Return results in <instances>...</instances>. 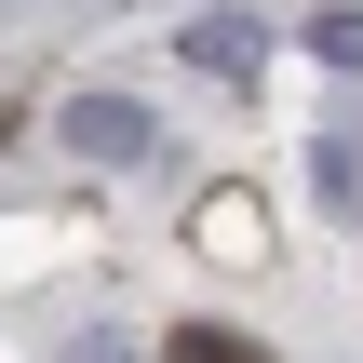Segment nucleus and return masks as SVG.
<instances>
[{"label":"nucleus","instance_id":"obj_1","mask_svg":"<svg viewBox=\"0 0 363 363\" xmlns=\"http://www.w3.org/2000/svg\"><path fill=\"white\" fill-rule=\"evenodd\" d=\"M175 54H189L202 81H229V94H242V81L269 67V40H256V13H189V27H175Z\"/></svg>","mask_w":363,"mask_h":363},{"label":"nucleus","instance_id":"obj_2","mask_svg":"<svg viewBox=\"0 0 363 363\" xmlns=\"http://www.w3.org/2000/svg\"><path fill=\"white\" fill-rule=\"evenodd\" d=\"M67 148H81V162H148L162 135H148L135 94H67Z\"/></svg>","mask_w":363,"mask_h":363},{"label":"nucleus","instance_id":"obj_3","mask_svg":"<svg viewBox=\"0 0 363 363\" xmlns=\"http://www.w3.org/2000/svg\"><path fill=\"white\" fill-rule=\"evenodd\" d=\"M310 54H323V67H363V13H350V0H337V13H310Z\"/></svg>","mask_w":363,"mask_h":363},{"label":"nucleus","instance_id":"obj_4","mask_svg":"<svg viewBox=\"0 0 363 363\" xmlns=\"http://www.w3.org/2000/svg\"><path fill=\"white\" fill-rule=\"evenodd\" d=\"M175 363H269V350H256V337H216V323H189V337H175Z\"/></svg>","mask_w":363,"mask_h":363},{"label":"nucleus","instance_id":"obj_5","mask_svg":"<svg viewBox=\"0 0 363 363\" xmlns=\"http://www.w3.org/2000/svg\"><path fill=\"white\" fill-rule=\"evenodd\" d=\"M67 363H135V337H121V323H81V337H67Z\"/></svg>","mask_w":363,"mask_h":363}]
</instances>
